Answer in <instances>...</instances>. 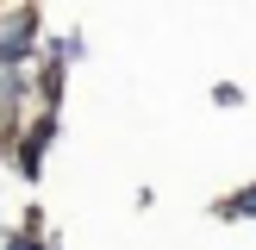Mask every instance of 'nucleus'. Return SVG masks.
Returning <instances> with one entry per match:
<instances>
[{
    "label": "nucleus",
    "mask_w": 256,
    "mask_h": 250,
    "mask_svg": "<svg viewBox=\"0 0 256 250\" xmlns=\"http://www.w3.org/2000/svg\"><path fill=\"white\" fill-rule=\"evenodd\" d=\"M25 25H32V19H12V25H0V56H19V50H25Z\"/></svg>",
    "instance_id": "1"
},
{
    "label": "nucleus",
    "mask_w": 256,
    "mask_h": 250,
    "mask_svg": "<svg viewBox=\"0 0 256 250\" xmlns=\"http://www.w3.org/2000/svg\"><path fill=\"white\" fill-rule=\"evenodd\" d=\"M232 212H256V194H238V200H232Z\"/></svg>",
    "instance_id": "2"
},
{
    "label": "nucleus",
    "mask_w": 256,
    "mask_h": 250,
    "mask_svg": "<svg viewBox=\"0 0 256 250\" xmlns=\"http://www.w3.org/2000/svg\"><path fill=\"white\" fill-rule=\"evenodd\" d=\"M12 250H38V244H25V238H12Z\"/></svg>",
    "instance_id": "3"
}]
</instances>
